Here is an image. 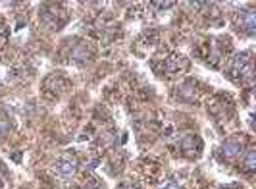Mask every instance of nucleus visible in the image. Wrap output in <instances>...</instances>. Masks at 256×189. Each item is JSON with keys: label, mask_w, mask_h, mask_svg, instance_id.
<instances>
[{"label": "nucleus", "mask_w": 256, "mask_h": 189, "mask_svg": "<svg viewBox=\"0 0 256 189\" xmlns=\"http://www.w3.org/2000/svg\"><path fill=\"white\" fill-rule=\"evenodd\" d=\"M118 189H137V185H133L131 181H124V183H120Z\"/></svg>", "instance_id": "1a4fd4ad"}, {"label": "nucleus", "mask_w": 256, "mask_h": 189, "mask_svg": "<svg viewBox=\"0 0 256 189\" xmlns=\"http://www.w3.org/2000/svg\"><path fill=\"white\" fill-rule=\"evenodd\" d=\"M76 170H77V160L76 156H72V154H66V156H62L56 162V174L62 177V179H70V177L76 174Z\"/></svg>", "instance_id": "7ed1b4c3"}, {"label": "nucleus", "mask_w": 256, "mask_h": 189, "mask_svg": "<svg viewBox=\"0 0 256 189\" xmlns=\"http://www.w3.org/2000/svg\"><path fill=\"white\" fill-rule=\"evenodd\" d=\"M181 152L185 156H196L200 152V141L194 135H187V137L181 141Z\"/></svg>", "instance_id": "20e7f679"}, {"label": "nucleus", "mask_w": 256, "mask_h": 189, "mask_svg": "<svg viewBox=\"0 0 256 189\" xmlns=\"http://www.w3.org/2000/svg\"><path fill=\"white\" fill-rule=\"evenodd\" d=\"M81 189H100V187H98V183H96L94 179H90V181H87Z\"/></svg>", "instance_id": "6e6552de"}, {"label": "nucleus", "mask_w": 256, "mask_h": 189, "mask_svg": "<svg viewBox=\"0 0 256 189\" xmlns=\"http://www.w3.org/2000/svg\"><path fill=\"white\" fill-rule=\"evenodd\" d=\"M254 166H256V154H254V149L250 147V149H246L244 156L241 158V168H243L244 172L252 174L254 172Z\"/></svg>", "instance_id": "423d86ee"}, {"label": "nucleus", "mask_w": 256, "mask_h": 189, "mask_svg": "<svg viewBox=\"0 0 256 189\" xmlns=\"http://www.w3.org/2000/svg\"><path fill=\"white\" fill-rule=\"evenodd\" d=\"M8 127H10V124H8L4 118H0V137H2V135L8 131Z\"/></svg>", "instance_id": "0eeeda50"}, {"label": "nucleus", "mask_w": 256, "mask_h": 189, "mask_svg": "<svg viewBox=\"0 0 256 189\" xmlns=\"http://www.w3.org/2000/svg\"><path fill=\"white\" fill-rule=\"evenodd\" d=\"M243 151V139L241 137H231L228 139L222 147H220V158L222 160H233V158H237L239 156V152Z\"/></svg>", "instance_id": "f03ea898"}, {"label": "nucleus", "mask_w": 256, "mask_h": 189, "mask_svg": "<svg viewBox=\"0 0 256 189\" xmlns=\"http://www.w3.org/2000/svg\"><path fill=\"white\" fill-rule=\"evenodd\" d=\"M160 189H181V187L176 183V181H168L166 185H164V187H160Z\"/></svg>", "instance_id": "9d476101"}, {"label": "nucleus", "mask_w": 256, "mask_h": 189, "mask_svg": "<svg viewBox=\"0 0 256 189\" xmlns=\"http://www.w3.org/2000/svg\"><path fill=\"white\" fill-rule=\"evenodd\" d=\"M230 76L237 81H243L244 77L250 81L252 77V68H250V54L248 52H241L235 56V60L231 64V72Z\"/></svg>", "instance_id": "f257e3e1"}, {"label": "nucleus", "mask_w": 256, "mask_h": 189, "mask_svg": "<svg viewBox=\"0 0 256 189\" xmlns=\"http://www.w3.org/2000/svg\"><path fill=\"white\" fill-rule=\"evenodd\" d=\"M239 22H241V31H244L246 35H252L254 33V10L252 8H246L239 16Z\"/></svg>", "instance_id": "39448f33"}]
</instances>
